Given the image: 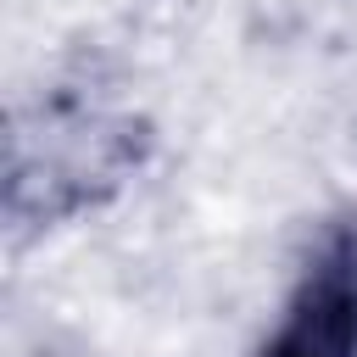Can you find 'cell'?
Listing matches in <instances>:
<instances>
[{"label": "cell", "mask_w": 357, "mask_h": 357, "mask_svg": "<svg viewBox=\"0 0 357 357\" xmlns=\"http://www.w3.org/2000/svg\"><path fill=\"white\" fill-rule=\"evenodd\" d=\"M251 357H357V218L307 251Z\"/></svg>", "instance_id": "6da1fadb"}]
</instances>
